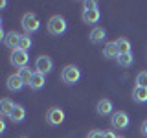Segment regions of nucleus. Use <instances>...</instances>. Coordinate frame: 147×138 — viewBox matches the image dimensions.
<instances>
[{"label": "nucleus", "instance_id": "f257e3e1", "mask_svg": "<svg viewBox=\"0 0 147 138\" xmlns=\"http://www.w3.org/2000/svg\"><path fill=\"white\" fill-rule=\"evenodd\" d=\"M61 79L66 83V85H74V83H77L81 79V70L77 66H74V64H68V66L63 68Z\"/></svg>", "mask_w": 147, "mask_h": 138}, {"label": "nucleus", "instance_id": "f03ea898", "mask_svg": "<svg viewBox=\"0 0 147 138\" xmlns=\"http://www.w3.org/2000/svg\"><path fill=\"white\" fill-rule=\"evenodd\" d=\"M48 31L52 35H63L64 31H66V20L61 17V15H55L48 20Z\"/></svg>", "mask_w": 147, "mask_h": 138}, {"label": "nucleus", "instance_id": "7ed1b4c3", "mask_svg": "<svg viewBox=\"0 0 147 138\" xmlns=\"http://www.w3.org/2000/svg\"><path fill=\"white\" fill-rule=\"evenodd\" d=\"M20 24H22V28H24V31L30 35V33H33V31L39 30L40 22H39V18H37V15H33V13H26V15L22 17Z\"/></svg>", "mask_w": 147, "mask_h": 138}, {"label": "nucleus", "instance_id": "20e7f679", "mask_svg": "<svg viewBox=\"0 0 147 138\" xmlns=\"http://www.w3.org/2000/svg\"><path fill=\"white\" fill-rule=\"evenodd\" d=\"M28 59H30L28 52H24V50H15V52H11V57H9V61H11L13 66L24 68L26 64H28Z\"/></svg>", "mask_w": 147, "mask_h": 138}, {"label": "nucleus", "instance_id": "39448f33", "mask_svg": "<svg viewBox=\"0 0 147 138\" xmlns=\"http://www.w3.org/2000/svg\"><path fill=\"white\" fill-rule=\"evenodd\" d=\"M46 122H48L50 125H59V123H63V122H64V112H63V109L52 107L48 112H46Z\"/></svg>", "mask_w": 147, "mask_h": 138}, {"label": "nucleus", "instance_id": "423d86ee", "mask_svg": "<svg viewBox=\"0 0 147 138\" xmlns=\"http://www.w3.org/2000/svg\"><path fill=\"white\" fill-rule=\"evenodd\" d=\"M114 129H127L129 127V114L123 112V110H118V112L112 114V120H110Z\"/></svg>", "mask_w": 147, "mask_h": 138}, {"label": "nucleus", "instance_id": "0eeeda50", "mask_svg": "<svg viewBox=\"0 0 147 138\" xmlns=\"http://www.w3.org/2000/svg\"><path fill=\"white\" fill-rule=\"evenodd\" d=\"M52 68H53V61L48 57V55H40V57H37V61H35V72L48 74Z\"/></svg>", "mask_w": 147, "mask_h": 138}, {"label": "nucleus", "instance_id": "6e6552de", "mask_svg": "<svg viewBox=\"0 0 147 138\" xmlns=\"http://www.w3.org/2000/svg\"><path fill=\"white\" fill-rule=\"evenodd\" d=\"M20 33H17V31H9V33H6V37H4V44L7 46V48H11L13 52L15 50H18V43H20Z\"/></svg>", "mask_w": 147, "mask_h": 138}, {"label": "nucleus", "instance_id": "1a4fd4ad", "mask_svg": "<svg viewBox=\"0 0 147 138\" xmlns=\"http://www.w3.org/2000/svg\"><path fill=\"white\" fill-rule=\"evenodd\" d=\"M112 101L103 98L98 101V105H96V110H98V114H101V116H107V114H112Z\"/></svg>", "mask_w": 147, "mask_h": 138}, {"label": "nucleus", "instance_id": "9d476101", "mask_svg": "<svg viewBox=\"0 0 147 138\" xmlns=\"http://www.w3.org/2000/svg\"><path fill=\"white\" fill-rule=\"evenodd\" d=\"M22 87H24V81L20 79V76H18V74H13V76H9L7 77V89L9 90H20Z\"/></svg>", "mask_w": 147, "mask_h": 138}, {"label": "nucleus", "instance_id": "9b49d317", "mask_svg": "<svg viewBox=\"0 0 147 138\" xmlns=\"http://www.w3.org/2000/svg\"><path fill=\"white\" fill-rule=\"evenodd\" d=\"M103 55H105L107 59H118V57H119V52H118L116 43H107V44H105Z\"/></svg>", "mask_w": 147, "mask_h": 138}, {"label": "nucleus", "instance_id": "f8f14e48", "mask_svg": "<svg viewBox=\"0 0 147 138\" xmlns=\"http://www.w3.org/2000/svg\"><path fill=\"white\" fill-rule=\"evenodd\" d=\"M9 118H11L15 123L22 122V120L26 118V110H24V107H22V105H15V107H13V110H11V114H9Z\"/></svg>", "mask_w": 147, "mask_h": 138}, {"label": "nucleus", "instance_id": "ddd939ff", "mask_svg": "<svg viewBox=\"0 0 147 138\" xmlns=\"http://www.w3.org/2000/svg\"><path fill=\"white\" fill-rule=\"evenodd\" d=\"M99 9H90V11H83V20L86 24H96L99 20Z\"/></svg>", "mask_w": 147, "mask_h": 138}, {"label": "nucleus", "instance_id": "4468645a", "mask_svg": "<svg viewBox=\"0 0 147 138\" xmlns=\"http://www.w3.org/2000/svg\"><path fill=\"white\" fill-rule=\"evenodd\" d=\"M116 46H118V52H119V55H123V53H131V50H132L131 41L125 39V37L118 39V41H116Z\"/></svg>", "mask_w": 147, "mask_h": 138}, {"label": "nucleus", "instance_id": "2eb2a0df", "mask_svg": "<svg viewBox=\"0 0 147 138\" xmlns=\"http://www.w3.org/2000/svg\"><path fill=\"white\" fill-rule=\"evenodd\" d=\"M44 83H46V79H44V74L35 72V74H33V79H31V83H30V89L39 90V89H42V87H44Z\"/></svg>", "mask_w": 147, "mask_h": 138}, {"label": "nucleus", "instance_id": "dca6fc26", "mask_svg": "<svg viewBox=\"0 0 147 138\" xmlns=\"http://www.w3.org/2000/svg\"><path fill=\"white\" fill-rule=\"evenodd\" d=\"M105 37H107V31L103 30V28H99V26H96L94 30L90 31V41L92 43H99V41H103Z\"/></svg>", "mask_w": 147, "mask_h": 138}, {"label": "nucleus", "instance_id": "f3484780", "mask_svg": "<svg viewBox=\"0 0 147 138\" xmlns=\"http://www.w3.org/2000/svg\"><path fill=\"white\" fill-rule=\"evenodd\" d=\"M132 98H134V101H138V103H145L147 101V89L136 87V89L132 90Z\"/></svg>", "mask_w": 147, "mask_h": 138}, {"label": "nucleus", "instance_id": "a211bd4d", "mask_svg": "<svg viewBox=\"0 0 147 138\" xmlns=\"http://www.w3.org/2000/svg\"><path fill=\"white\" fill-rule=\"evenodd\" d=\"M13 107H15V103H13L11 99H7V98H4L2 101H0V110H2L4 116H9L11 110H13Z\"/></svg>", "mask_w": 147, "mask_h": 138}, {"label": "nucleus", "instance_id": "6ab92c4d", "mask_svg": "<svg viewBox=\"0 0 147 138\" xmlns=\"http://www.w3.org/2000/svg\"><path fill=\"white\" fill-rule=\"evenodd\" d=\"M33 74L35 72H31L28 66H24V68H20V70H18V76H20V79L24 81V85H30V83H31V79H33Z\"/></svg>", "mask_w": 147, "mask_h": 138}, {"label": "nucleus", "instance_id": "aec40b11", "mask_svg": "<svg viewBox=\"0 0 147 138\" xmlns=\"http://www.w3.org/2000/svg\"><path fill=\"white\" fill-rule=\"evenodd\" d=\"M118 64H119V66H123V68L131 66V64H132V55H131V53L119 55V57H118Z\"/></svg>", "mask_w": 147, "mask_h": 138}, {"label": "nucleus", "instance_id": "412c9836", "mask_svg": "<svg viewBox=\"0 0 147 138\" xmlns=\"http://www.w3.org/2000/svg\"><path fill=\"white\" fill-rule=\"evenodd\" d=\"M31 48V39H30V35H22L20 37V43H18V50H24V52H28V50Z\"/></svg>", "mask_w": 147, "mask_h": 138}, {"label": "nucleus", "instance_id": "4be33fe9", "mask_svg": "<svg viewBox=\"0 0 147 138\" xmlns=\"http://www.w3.org/2000/svg\"><path fill=\"white\" fill-rule=\"evenodd\" d=\"M136 87H144V89H147V72H140L136 76Z\"/></svg>", "mask_w": 147, "mask_h": 138}, {"label": "nucleus", "instance_id": "5701e85b", "mask_svg": "<svg viewBox=\"0 0 147 138\" xmlns=\"http://www.w3.org/2000/svg\"><path fill=\"white\" fill-rule=\"evenodd\" d=\"M83 7H85V11H90V9H98V2H94V0H86V2L83 4Z\"/></svg>", "mask_w": 147, "mask_h": 138}, {"label": "nucleus", "instance_id": "b1692460", "mask_svg": "<svg viewBox=\"0 0 147 138\" xmlns=\"http://www.w3.org/2000/svg\"><path fill=\"white\" fill-rule=\"evenodd\" d=\"M86 138H105V133L103 131H98V129H94V131L88 133V136Z\"/></svg>", "mask_w": 147, "mask_h": 138}, {"label": "nucleus", "instance_id": "393cba45", "mask_svg": "<svg viewBox=\"0 0 147 138\" xmlns=\"http://www.w3.org/2000/svg\"><path fill=\"white\" fill-rule=\"evenodd\" d=\"M142 135H144V136H147V120H145L144 123H142Z\"/></svg>", "mask_w": 147, "mask_h": 138}, {"label": "nucleus", "instance_id": "a878e982", "mask_svg": "<svg viewBox=\"0 0 147 138\" xmlns=\"http://www.w3.org/2000/svg\"><path fill=\"white\" fill-rule=\"evenodd\" d=\"M105 138H118L116 135H114L112 131H109V133H105Z\"/></svg>", "mask_w": 147, "mask_h": 138}, {"label": "nucleus", "instance_id": "bb28decb", "mask_svg": "<svg viewBox=\"0 0 147 138\" xmlns=\"http://www.w3.org/2000/svg\"><path fill=\"white\" fill-rule=\"evenodd\" d=\"M20 138H26V136H20Z\"/></svg>", "mask_w": 147, "mask_h": 138}]
</instances>
